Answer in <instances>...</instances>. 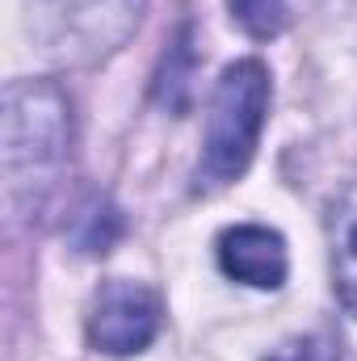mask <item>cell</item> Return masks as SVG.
Wrapping results in <instances>:
<instances>
[{"instance_id": "6", "label": "cell", "mask_w": 357, "mask_h": 361, "mask_svg": "<svg viewBox=\"0 0 357 361\" xmlns=\"http://www.w3.org/2000/svg\"><path fill=\"white\" fill-rule=\"evenodd\" d=\"M231 13L253 38H273L286 25V0H231Z\"/></svg>"}, {"instance_id": "2", "label": "cell", "mask_w": 357, "mask_h": 361, "mask_svg": "<svg viewBox=\"0 0 357 361\" xmlns=\"http://www.w3.org/2000/svg\"><path fill=\"white\" fill-rule=\"evenodd\" d=\"M269 114V72L261 59H240L223 68L210 114H206V139H202V160H198V189H219L244 177L261 126Z\"/></svg>"}, {"instance_id": "5", "label": "cell", "mask_w": 357, "mask_h": 361, "mask_svg": "<svg viewBox=\"0 0 357 361\" xmlns=\"http://www.w3.org/2000/svg\"><path fill=\"white\" fill-rule=\"evenodd\" d=\"M219 265L244 286L277 290L286 281V244L269 227H227L219 235Z\"/></svg>"}, {"instance_id": "1", "label": "cell", "mask_w": 357, "mask_h": 361, "mask_svg": "<svg viewBox=\"0 0 357 361\" xmlns=\"http://www.w3.org/2000/svg\"><path fill=\"white\" fill-rule=\"evenodd\" d=\"M68 143L72 118L55 85L21 80L4 89V177L13 210H34L55 189V177L68 160Z\"/></svg>"}, {"instance_id": "3", "label": "cell", "mask_w": 357, "mask_h": 361, "mask_svg": "<svg viewBox=\"0 0 357 361\" xmlns=\"http://www.w3.org/2000/svg\"><path fill=\"white\" fill-rule=\"evenodd\" d=\"M30 38L59 63H92L118 51L139 17L143 0H25Z\"/></svg>"}, {"instance_id": "4", "label": "cell", "mask_w": 357, "mask_h": 361, "mask_svg": "<svg viewBox=\"0 0 357 361\" xmlns=\"http://www.w3.org/2000/svg\"><path fill=\"white\" fill-rule=\"evenodd\" d=\"M160 332V298L147 286L135 281H105L97 290L89 315V341L92 349L109 357H131L143 353Z\"/></svg>"}, {"instance_id": "8", "label": "cell", "mask_w": 357, "mask_h": 361, "mask_svg": "<svg viewBox=\"0 0 357 361\" xmlns=\"http://www.w3.org/2000/svg\"><path fill=\"white\" fill-rule=\"evenodd\" d=\"M337 294H341L345 311L357 319V223L345 231V240L337 248Z\"/></svg>"}, {"instance_id": "7", "label": "cell", "mask_w": 357, "mask_h": 361, "mask_svg": "<svg viewBox=\"0 0 357 361\" xmlns=\"http://www.w3.org/2000/svg\"><path fill=\"white\" fill-rule=\"evenodd\" d=\"M265 361H349V357H345L341 345L328 341V336H294V341H286L282 349H273Z\"/></svg>"}]
</instances>
